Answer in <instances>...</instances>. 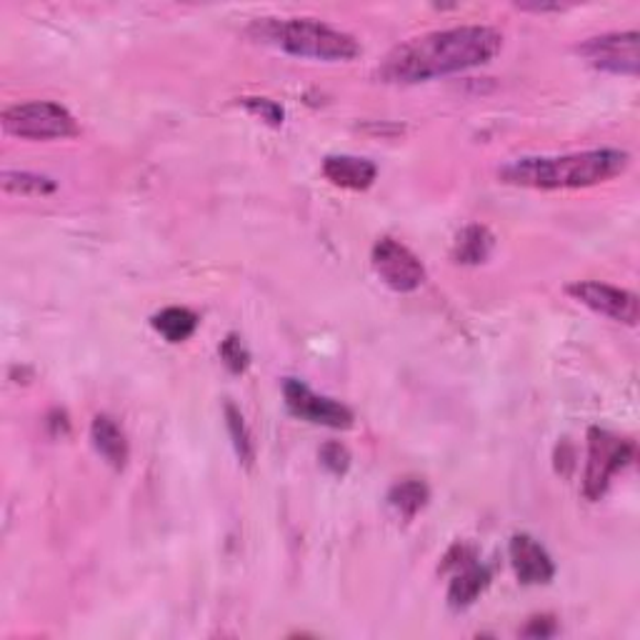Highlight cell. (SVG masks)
Listing matches in <instances>:
<instances>
[{
    "label": "cell",
    "mask_w": 640,
    "mask_h": 640,
    "mask_svg": "<svg viewBox=\"0 0 640 640\" xmlns=\"http://www.w3.org/2000/svg\"><path fill=\"white\" fill-rule=\"evenodd\" d=\"M503 48V33L490 25H461L410 38L393 48L378 66L383 84H423L486 66Z\"/></svg>",
    "instance_id": "6da1fadb"
},
{
    "label": "cell",
    "mask_w": 640,
    "mask_h": 640,
    "mask_svg": "<svg viewBox=\"0 0 640 640\" xmlns=\"http://www.w3.org/2000/svg\"><path fill=\"white\" fill-rule=\"evenodd\" d=\"M630 155L618 148H596L569 155H541V158H520L500 168V180L508 186L533 190L591 188L598 183L626 173Z\"/></svg>",
    "instance_id": "7a4b0ae2"
},
{
    "label": "cell",
    "mask_w": 640,
    "mask_h": 640,
    "mask_svg": "<svg viewBox=\"0 0 640 640\" xmlns=\"http://www.w3.org/2000/svg\"><path fill=\"white\" fill-rule=\"evenodd\" d=\"M251 33L258 41L273 43L290 56L313 60H353L361 56V45L351 33L316 18H263L255 21Z\"/></svg>",
    "instance_id": "3957f363"
},
{
    "label": "cell",
    "mask_w": 640,
    "mask_h": 640,
    "mask_svg": "<svg viewBox=\"0 0 640 640\" xmlns=\"http://www.w3.org/2000/svg\"><path fill=\"white\" fill-rule=\"evenodd\" d=\"M3 131L8 135L23 141H63L76 139L80 128L66 108L53 100H31V103H18L5 108L3 115Z\"/></svg>",
    "instance_id": "277c9868"
},
{
    "label": "cell",
    "mask_w": 640,
    "mask_h": 640,
    "mask_svg": "<svg viewBox=\"0 0 640 640\" xmlns=\"http://www.w3.org/2000/svg\"><path fill=\"white\" fill-rule=\"evenodd\" d=\"M636 455V445L628 438H620L603 428L588 431V461H585L583 496L588 500H600L610 488L613 475L630 465Z\"/></svg>",
    "instance_id": "5b68a950"
},
{
    "label": "cell",
    "mask_w": 640,
    "mask_h": 640,
    "mask_svg": "<svg viewBox=\"0 0 640 640\" xmlns=\"http://www.w3.org/2000/svg\"><path fill=\"white\" fill-rule=\"evenodd\" d=\"M373 271L396 293H413L426 280V268L418 255L396 238H380L371 253Z\"/></svg>",
    "instance_id": "8992f818"
},
{
    "label": "cell",
    "mask_w": 640,
    "mask_h": 640,
    "mask_svg": "<svg viewBox=\"0 0 640 640\" xmlns=\"http://www.w3.org/2000/svg\"><path fill=\"white\" fill-rule=\"evenodd\" d=\"M283 398H286L288 410L300 420L308 423L335 428V431H349L353 428V410L343 406L341 400H333L328 396H318L316 390H310L306 383L296 378H288L283 383Z\"/></svg>",
    "instance_id": "52a82bcc"
},
{
    "label": "cell",
    "mask_w": 640,
    "mask_h": 640,
    "mask_svg": "<svg viewBox=\"0 0 640 640\" xmlns=\"http://www.w3.org/2000/svg\"><path fill=\"white\" fill-rule=\"evenodd\" d=\"M638 31L606 33L588 38L581 45V56L591 60V66L616 73V76H638Z\"/></svg>",
    "instance_id": "ba28073f"
},
{
    "label": "cell",
    "mask_w": 640,
    "mask_h": 640,
    "mask_svg": "<svg viewBox=\"0 0 640 640\" xmlns=\"http://www.w3.org/2000/svg\"><path fill=\"white\" fill-rule=\"evenodd\" d=\"M569 296L581 306L591 308L593 313L606 316L616 323L636 325L638 323V296L626 288L608 286L598 280H578L569 286Z\"/></svg>",
    "instance_id": "9c48e42d"
},
{
    "label": "cell",
    "mask_w": 640,
    "mask_h": 640,
    "mask_svg": "<svg viewBox=\"0 0 640 640\" xmlns=\"http://www.w3.org/2000/svg\"><path fill=\"white\" fill-rule=\"evenodd\" d=\"M508 555L518 581L523 585H543L553 581L555 565L545 548L538 543L536 538H530L526 533L514 536L508 545Z\"/></svg>",
    "instance_id": "30bf717a"
},
{
    "label": "cell",
    "mask_w": 640,
    "mask_h": 640,
    "mask_svg": "<svg viewBox=\"0 0 640 640\" xmlns=\"http://www.w3.org/2000/svg\"><path fill=\"white\" fill-rule=\"evenodd\" d=\"M323 176L338 188L365 190L378 178L376 163L355 158V155H328L323 161Z\"/></svg>",
    "instance_id": "8fae6325"
},
{
    "label": "cell",
    "mask_w": 640,
    "mask_h": 640,
    "mask_svg": "<svg viewBox=\"0 0 640 640\" xmlns=\"http://www.w3.org/2000/svg\"><path fill=\"white\" fill-rule=\"evenodd\" d=\"M90 441H93V448L103 455V461L108 465H113L115 471L125 468L131 448H128V438L123 433V428L118 426L111 416L93 418V426H90Z\"/></svg>",
    "instance_id": "7c38bea8"
},
{
    "label": "cell",
    "mask_w": 640,
    "mask_h": 640,
    "mask_svg": "<svg viewBox=\"0 0 640 640\" xmlns=\"http://www.w3.org/2000/svg\"><path fill=\"white\" fill-rule=\"evenodd\" d=\"M455 571L459 573L453 575L451 585H448V603H451V608L461 610V608L473 606V603L481 598V593L488 588L490 571L486 569V565H478L475 561L465 563Z\"/></svg>",
    "instance_id": "4fadbf2b"
},
{
    "label": "cell",
    "mask_w": 640,
    "mask_h": 640,
    "mask_svg": "<svg viewBox=\"0 0 640 640\" xmlns=\"http://www.w3.org/2000/svg\"><path fill=\"white\" fill-rule=\"evenodd\" d=\"M151 323L168 343H183L196 333L198 316L188 308L170 306V308H163L161 313H155Z\"/></svg>",
    "instance_id": "5bb4252c"
},
{
    "label": "cell",
    "mask_w": 640,
    "mask_h": 640,
    "mask_svg": "<svg viewBox=\"0 0 640 640\" xmlns=\"http://www.w3.org/2000/svg\"><path fill=\"white\" fill-rule=\"evenodd\" d=\"M493 251V235L486 225H468L455 238L453 258L463 265H478Z\"/></svg>",
    "instance_id": "9a60e30c"
},
{
    "label": "cell",
    "mask_w": 640,
    "mask_h": 640,
    "mask_svg": "<svg viewBox=\"0 0 640 640\" xmlns=\"http://www.w3.org/2000/svg\"><path fill=\"white\" fill-rule=\"evenodd\" d=\"M428 498H431V490H428V486L420 478L400 481L388 493L390 508L408 520L416 518L428 506Z\"/></svg>",
    "instance_id": "2e32d148"
},
{
    "label": "cell",
    "mask_w": 640,
    "mask_h": 640,
    "mask_svg": "<svg viewBox=\"0 0 640 640\" xmlns=\"http://www.w3.org/2000/svg\"><path fill=\"white\" fill-rule=\"evenodd\" d=\"M0 183H3L5 194L15 196H51L58 190L56 180L31 170H5Z\"/></svg>",
    "instance_id": "e0dca14e"
},
{
    "label": "cell",
    "mask_w": 640,
    "mask_h": 640,
    "mask_svg": "<svg viewBox=\"0 0 640 640\" xmlns=\"http://www.w3.org/2000/svg\"><path fill=\"white\" fill-rule=\"evenodd\" d=\"M225 426H228V433H231V438H233L238 459H241L243 465H253V461H255L253 435L249 431V426H245L243 413L233 404H225Z\"/></svg>",
    "instance_id": "ac0fdd59"
},
{
    "label": "cell",
    "mask_w": 640,
    "mask_h": 640,
    "mask_svg": "<svg viewBox=\"0 0 640 640\" xmlns=\"http://www.w3.org/2000/svg\"><path fill=\"white\" fill-rule=\"evenodd\" d=\"M221 358H223V363L228 365V371H231V373H245V371H249V365H251V353H249V349H245L243 341L235 333L228 335L225 341L221 343Z\"/></svg>",
    "instance_id": "d6986e66"
},
{
    "label": "cell",
    "mask_w": 640,
    "mask_h": 640,
    "mask_svg": "<svg viewBox=\"0 0 640 640\" xmlns=\"http://www.w3.org/2000/svg\"><path fill=\"white\" fill-rule=\"evenodd\" d=\"M318 459L320 463H323V468L331 471L333 475H345L351 468V453L343 443H335V441L325 443L323 448H320Z\"/></svg>",
    "instance_id": "ffe728a7"
},
{
    "label": "cell",
    "mask_w": 640,
    "mask_h": 640,
    "mask_svg": "<svg viewBox=\"0 0 640 640\" xmlns=\"http://www.w3.org/2000/svg\"><path fill=\"white\" fill-rule=\"evenodd\" d=\"M243 106L249 108L253 115H258L261 121L271 123V125H280L283 123V108L278 103H273L268 98H245Z\"/></svg>",
    "instance_id": "44dd1931"
},
{
    "label": "cell",
    "mask_w": 640,
    "mask_h": 640,
    "mask_svg": "<svg viewBox=\"0 0 640 640\" xmlns=\"http://www.w3.org/2000/svg\"><path fill=\"white\" fill-rule=\"evenodd\" d=\"M555 618L553 616H536L528 620V626L523 628L526 638H551L555 633Z\"/></svg>",
    "instance_id": "7402d4cb"
}]
</instances>
